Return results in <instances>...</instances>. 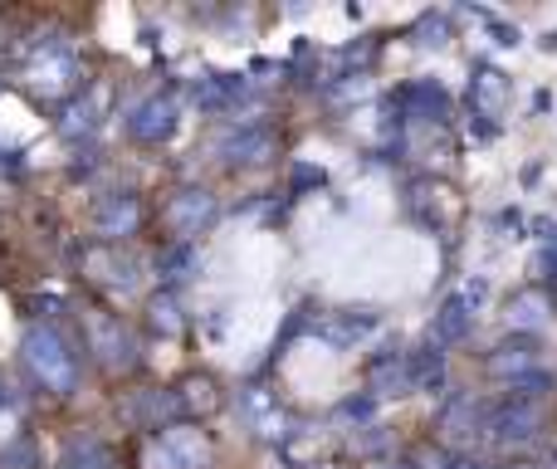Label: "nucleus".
Masks as SVG:
<instances>
[{
  "mask_svg": "<svg viewBox=\"0 0 557 469\" xmlns=\"http://www.w3.org/2000/svg\"><path fill=\"white\" fill-rule=\"evenodd\" d=\"M25 367H29V377H35L45 392H54V396H69L78 386V353H74V343H69L64 333H59L54 323H39V328H29L25 333Z\"/></svg>",
  "mask_w": 557,
  "mask_h": 469,
  "instance_id": "obj_1",
  "label": "nucleus"
},
{
  "mask_svg": "<svg viewBox=\"0 0 557 469\" xmlns=\"http://www.w3.org/2000/svg\"><path fill=\"white\" fill-rule=\"evenodd\" d=\"M143 469H211V435L201 425H162L147 441Z\"/></svg>",
  "mask_w": 557,
  "mask_h": 469,
  "instance_id": "obj_2",
  "label": "nucleus"
},
{
  "mask_svg": "<svg viewBox=\"0 0 557 469\" xmlns=\"http://www.w3.org/2000/svg\"><path fill=\"white\" fill-rule=\"evenodd\" d=\"M78 78H84V69H78L74 49H64V45H45V49H35V59H29V69H25V84L35 88V94H45V98H64V94H74Z\"/></svg>",
  "mask_w": 557,
  "mask_h": 469,
  "instance_id": "obj_3",
  "label": "nucleus"
},
{
  "mask_svg": "<svg viewBox=\"0 0 557 469\" xmlns=\"http://www.w3.org/2000/svg\"><path fill=\"white\" fill-rule=\"evenodd\" d=\"M543 416H548V411H543V396L509 392V402L490 416V431H494V441H499V445H529V441H539Z\"/></svg>",
  "mask_w": 557,
  "mask_h": 469,
  "instance_id": "obj_4",
  "label": "nucleus"
},
{
  "mask_svg": "<svg viewBox=\"0 0 557 469\" xmlns=\"http://www.w3.org/2000/svg\"><path fill=\"white\" fill-rule=\"evenodd\" d=\"M88 347H94V357L108 367V372H127V367L137 362L133 333L108 313H88Z\"/></svg>",
  "mask_w": 557,
  "mask_h": 469,
  "instance_id": "obj_5",
  "label": "nucleus"
},
{
  "mask_svg": "<svg viewBox=\"0 0 557 469\" xmlns=\"http://www.w3.org/2000/svg\"><path fill=\"white\" fill-rule=\"evenodd\" d=\"M215 196L211 192H182V196H172V201L162 206V225L172 231L176 239H191V235H201L206 225L215 221Z\"/></svg>",
  "mask_w": 557,
  "mask_h": 469,
  "instance_id": "obj_6",
  "label": "nucleus"
},
{
  "mask_svg": "<svg viewBox=\"0 0 557 469\" xmlns=\"http://www.w3.org/2000/svg\"><path fill=\"white\" fill-rule=\"evenodd\" d=\"M137 225H143V206H137L133 192H113V196H103V201L94 206V235L108 239V245L137 235Z\"/></svg>",
  "mask_w": 557,
  "mask_h": 469,
  "instance_id": "obj_7",
  "label": "nucleus"
},
{
  "mask_svg": "<svg viewBox=\"0 0 557 469\" xmlns=\"http://www.w3.org/2000/svg\"><path fill=\"white\" fill-rule=\"evenodd\" d=\"M127 133H133L137 143H166V137L176 133V103L172 98H147V103L127 118Z\"/></svg>",
  "mask_w": 557,
  "mask_h": 469,
  "instance_id": "obj_8",
  "label": "nucleus"
},
{
  "mask_svg": "<svg viewBox=\"0 0 557 469\" xmlns=\"http://www.w3.org/2000/svg\"><path fill=\"white\" fill-rule=\"evenodd\" d=\"M221 157L231 166H260V162H270V157H274V133H270V127H245V133L225 137Z\"/></svg>",
  "mask_w": 557,
  "mask_h": 469,
  "instance_id": "obj_9",
  "label": "nucleus"
},
{
  "mask_svg": "<svg viewBox=\"0 0 557 469\" xmlns=\"http://www.w3.org/2000/svg\"><path fill=\"white\" fill-rule=\"evenodd\" d=\"M470 98H474V108H480L484 118H499L504 103H509V78H504L499 69H480L474 84H470Z\"/></svg>",
  "mask_w": 557,
  "mask_h": 469,
  "instance_id": "obj_10",
  "label": "nucleus"
},
{
  "mask_svg": "<svg viewBox=\"0 0 557 469\" xmlns=\"http://www.w3.org/2000/svg\"><path fill=\"white\" fill-rule=\"evenodd\" d=\"M533 367H539V347L533 343H504L499 353L490 357V372L494 377H513V382H523Z\"/></svg>",
  "mask_w": 557,
  "mask_h": 469,
  "instance_id": "obj_11",
  "label": "nucleus"
},
{
  "mask_svg": "<svg viewBox=\"0 0 557 469\" xmlns=\"http://www.w3.org/2000/svg\"><path fill=\"white\" fill-rule=\"evenodd\" d=\"M401 103H406V113H411L416 123H441V118L450 113V103H445V94L435 84H411L401 94Z\"/></svg>",
  "mask_w": 557,
  "mask_h": 469,
  "instance_id": "obj_12",
  "label": "nucleus"
},
{
  "mask_svg": "<svg viewBox=\"0 0 557 469\" xmlns=\"http://www.w3.org/2000/svg\"><path fill=\"white\" fill-rule=\"evenodd\" d=\"M245 416H250V425H255L260 435H284V411H278L274 396L245 392Z\"/></svg>",
  "mask_w": 557,
  "mask_h": 469,
  "instance_id": "obj_13",
  "label": "nucleus"
},
{
  "mask_svg": "<svg viewBox=\"0 0 557 469\" xmlns=\"http://www.w3.org/2000/svg\"><path fill=\"white\" fill-rule=\"evenodd\" d=\"M465 328H470L465 298H450V304H445V313L435 318V337H441V343H455V337H465Z\"/></svg>",
  "mask_w": 557,
  "mask_h": 469,
  "instance_id": "obj_14",
  "label": "nucleus"
},
{
  "mask_svg": "<svg viewBox=\"0 0 557 469\" xmlns=\"http://www.w3.org/2000/svg\"><path fill=\"white\" fill-rule=\"evenodd\" d=\"M509 323H513V328H539V323H543V304H539V298L523 294L519 304L509 308Z\"/></svg>",
  "mask_w": 557,
  "mask_h": 469,
  "instance_id": "obj_15",
  "label": "nucleus"
},
{
  "mask_svg": "<svg viewBox=\"0 0 557 469\" xmlns=\"http://www.w3.org/2000/svg\"><path fill=\"white\" fill-rule=\"evenodd\" d=\"M152 328H162V333H176V328H182L172 298H157V304H152Z\"/></svg>",
  "mask_w": 557,
  "mask_h": 469,
  "instance_id": "obj_16",
  "label": "nucleus"
},
{
  "mask_svg": "<svg viewBox=\"0 0 557 469\" xmlns=\"http://www.w3.org/2000/svg\"><path fill=\"white\" fill-rule=\"evenodd\" d=\"M64 469H113V465H108V455L98 451V445H88V451H84V460H69Z\"/></svg>",
  "mask_w": 557,
  "mask_h": 469,
  "instance_id": "obj_17",
  "label": "nucleus"
},
{
  "mask_svg": "<svg viewBox=\"0 0 557 469\" xmlns=\"http://www.w3.org/2000/svg\"><path fill=\"white\" fill-rule=\"evenodd\" d=\"M382 469H411V465H382Z\"/></svg>",
  "mask_w": 557,
  "mask_h": 469,
  "instance_id": "obj_18",
  "label": "nucleus"
}]
</instances>
